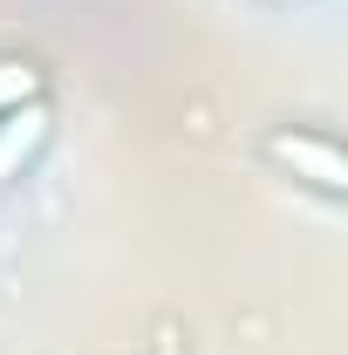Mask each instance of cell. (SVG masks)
<instances>
[{"mask_svg":"<svg viewBox=\"0 0 348 355\" xmlns=\"http://www.w3.org/2000/svg\"><path fill=\"white\" fill-rule=\"evenodd\" d=\"M266 157L287 164L301 184H314L321 198H342V191H348L342 150H335V137H321V130H273V137H266Z\"/></svg>","mask_w":348,"mask_h":355,"instance_id":"1","label":"cell"},{"mask_svg":"<svg viewBox=\"0 0 348 355\" xmlns=\"http://www.w3.org/2000/svg\"><path fill=\"white\" fill-rule=\"evenodd\" d=\"M42 144H48V103L42 96L21 103V110H7V116H0V184H7L14 171H28Z\"/></svg>","mask_w":348,"mask_h":355,"instance_id":"2","label":"cell"},{"mask_svg":"<svg viewBox=\"0 0 348 355\" xmlns=\"http://www.w3.org/2000/svg\"><path fill=\"white\" fill-rule=\"evenodd\" d=\"M35 96H42V76L28 62H0V116L21 110V103H35Z\"/></svg>","mask_w":348,"mask_h":355,"instance_id":"3","label":"cell"}]
</instances>
